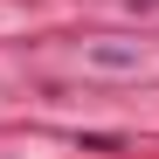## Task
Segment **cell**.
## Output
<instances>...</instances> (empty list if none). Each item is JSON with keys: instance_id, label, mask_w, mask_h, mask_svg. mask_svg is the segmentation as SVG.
Masks as SVG:
<instances>
[]
</instances>
